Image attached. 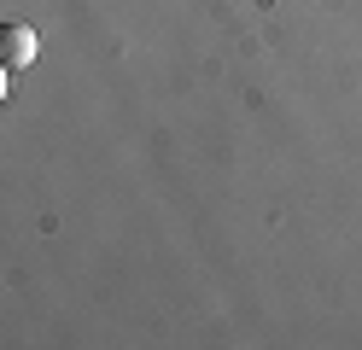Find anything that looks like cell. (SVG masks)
Segmentation results:
<instances>
[{
    "label": "cell",
    "instance_id": "cell-1",
    "mask_svg": "<svg viewBox=\"0 0 362 350\" xmlns=\"http://www.w3.org/2000/svg\"><path fill=\"white\" fill-rule=\"evenodd\" d=\"M41 59V35L30 30V23H0V64L6 70H24Z\"/></svg>",
    "mask_w": 362,
    "mask_h": 350
},
{
    "label": "cell",
    "instance_id": "cell-2",
    "mask_svg": "<svg viewBox=\"0 0 362 350\" xmlns=\"http://www.w3.org/2000/svg\"><path fill=\"white\" fill-rule=\"evenodd\" d=\"M6 82H12V70H6V64H0V100H6Z\"/></svg>",
    "mask_w": 362,
    "mask_h": 350
}]
</instances>
